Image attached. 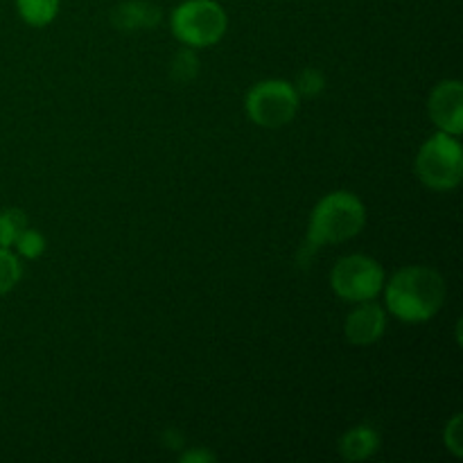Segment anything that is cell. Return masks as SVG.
I'll list each match as a JSON object with an SVG mask.
<instances>
[{
  "instance_id": "obj_10",
  "label": "cell",
  "mask_w": 463,
  "mask_h": 463,
  "mask_svg": "<svg viewBox=\"0 0 463 463\" xmlns=\"http://www.w3.org/2000/svg\"><path fill=\"white\" fill-rule=\"evenodd\" d=\"M380 448V434L369 425L348 430L339 441V452L346 461H366L373 457Z\"/></svg>"
},
{
  "instance_id": "obj_15",
  "label": "cell",
  "mask_w": 463,
  "mask_h": 463,
  "mask_svg": "<svg viewBox=\"0 0 463 463\" xmlns=\"http://www.w3.org/2000/svg\"><path fill=\"white\" fill-rule=\"evenodd\" d=\"M197 66H199V61H197V57H194L193 50L190 48L181 50V52L175 57V61H172V75L181 81H188L197 75Z\"/></svg>"
},
{
  "instance_id": "obj_18",
  "label": "cell",
  "mask_w": 463,
  "mask_h": 463,
  "mask_svg": "<svg viewBox=\"0 0 463 463\" xmlns=\"http://www.w3.org/2000/svg\"><path fill=\"white\" fill-rule=\"evenodd\" d=\"M184 461H213V455H208V452H190V455L184 457Z\"/></svg>"
},
{
  "instance_id": "obj_7",
  "label": "cell",
  "mask_w": 463,
  "mask_h": 463,
  "mask_svg": "<svg viewBox=\"0 0 463 463\" xmlns=\"http://www.w3.org/2000/svg\"><path fill=\"white\" fill-rule=\"evenodd\" d=\"M428 111L434 125L450 136L463 131V86L459 80H446L430 93Z\"/></svg>"
},
{
  "instance_id": "obj_1",
  "label": "cell",
  "mask_w": 463,
  "mask_h": 463,
  "mask_svg": "<svg viewBox=\"0 0 463 463\" xmlns=\"http://www.w3.org/2000/svg\"><path fill=\"white\" fill-rule=\"evenodd\" d=\"M384 303L396 319L425 324L434 319L446 303V280L430 267H402L384 283Z\"/></svg>"
},
{
  "instance_id": "obj_14",
  "label": "cell",
  "mask_w": 463,
  "mask_h": 463,
  "mask_svg": "<svg viewBox=\"0 0 463 463\" xmlns=\"http://www.w3.org/2000/svg\"><path fill=\"white\" fill-rule=\"evenodd\" d=\"M14 247L18 249V253H21V256L34 260V258H39L41 253L45 251V238L39 233V231L25 229L21 233V238L16 240V244H14Z\"/></svg>"
},
{
  "instance_id": "obj_2",
  "label": "cell",
  "mask_w": 463,
  "mask_h": 463,
  "mask_svg": "<svg viewBox=\"0 0 463 463\" xmlns=\"http://www.w3.org/2000/svg\"><path fill=\"white\" fill-rule=\"evenodd\" d=\"M366 224V208L353 193L337 190V193L326 194L319 199L310 215V226H307L306 247L301 251V262H306L317 249L326 244L346 242L355 238Z\"/></svg>"
},
{
  "instance_id": "obj_6",
  "label": "cell",
  "mask_w": 463,
  "mask_h": 463,
  "mask_svg": "<svg viewBox=\"0 0 463 463\" xmlns=\"http://www.w3.org/2000/svg\"><path fill=\"white\" fill-rule=\"evenodd\" d=\"M330 288L342 301H373L384 288V269L369 256H346L330 271Z\"/></svg>"
},
{
  "instance_id": "obj_11",
  "label": "cell",
  "mask_w": 463,
  "mask_h": 463,
  "mask_svg": "<svg viewBox=\"0 0 463 463\" xmlns=\"http://www.w3.org/2000/svg\"><path fill=\"white\" fill-rule=\"evenodd\" d=\"M18 14L32 27H43L57 18L59 0H16Z\"/></svg>"
},
{
  "instance_id": "obj_3",
  "label": "cell",
  "mask_w": 463,
  "mask_h": 463,
  "mask_svg": "<svg viewBox=\"0 0 463 463\" xmlns=\"http://www.w3.org/2000/svg\"><path fill=\"white\" fill-rule=\"evenodd\" d=\"M416 175L428 188L446 193L463 179V149L459 136L439 131L423 143L416 156Z\"/></svg>"
},
{
  "instance_id": "obj_16",
  "label": "cell",
  "mask_w": 463,
  "mask_h": 463,
  "mask_svg": "<svg viewBox=\"0 0 463 463\" xmlns=\"http://www.w3.org/2000/svg\"><path fill=\"white\" fill-rule=\"evenodd\" d=\"M443 441H446L448 450L455 457H463V416L457 414L452 416L450 423L446 425V432H443Z\"/></svg>"
},
{
  "instance_id": "obj_17",
  "label": "cell",
  "mask_w": 463,
  "mask_h": 463,
  "mask_svg": "<svg viewBox=\"0 0 463 463\" xmlns=\"http://www.w3.org/2000/svg\"><path fill=\"white\" fill-rule=\"evenodd\" d=\"M297 93L298 95H317L321 89H324V75L315 68H306L301 75L297 77Z\"/></svg>"
},
{
  "instance_id": "obj_5",
  "label": "cell",
  "mask_w": 463,
  "mask_h": 463,
  "mask_svg": "<svg viewBox=\"0 0 463 463\" xmlns=\"http://www.w3.org/2000/svg\"><path fill=\"white\" fill-rule=\"evenodd\" d=\"M244 107L258 127L279 129V127L289 125L297 116L298 93L289 81L265 80L249 89Z\"/></svg>"
},
{
  "instance_id": "obj_9",
  "label": "cell",
  "mask_w": 463,
  "mask_h": 463,
  "mask_svg": "<svg viewBox=\"0 0 463 463\" xmlns=\"http://www.w3.org/2000/svg\"><path fill=\"white\" fill-rule=\"evenodd\" d=\"M113 25L120 30H145L158 23L161 18V9L154 7L152 3L145 0H127V3L118 5L111 14Z\"/></svg>"
},
{
  "instance_id": "obj_12",
  "label": "cell",
  "mask_w": 463,
  "mask_h": 463,
  "mask_svg": "<svg viewBox=\"0 0 463 463\" xmlns=\"http://www.w3.org/2000/svg\"><path fill=\"white\" fill-rule=\"evenodd\" d=\"M25 229H27L25 213L18 211V208H5V211H0V247L5 249L14 247Z\"/></svg>"
},
{
  "instance_id": "obj_4",
  "label": "cell",
  "mask_w": 463,
  "mask_h": 463,
  "mask_svg": "<svg viewBox=\"0 0 463 463\" xmlns=\"http://www.w3.org/2000/svg\"><path fill=\"white\" fill-rule=\"evenodd\" d=\"M172 34L188 48H208L224 36L229 16L215 0H185L172 12Z\"/></svg>"
},
{
  "instance_id": "obj_8",
  "label": "cell",
  "mask_w": 463,
  "mask_h": 463,
  "mask_svg": "<svg viewBox=\"0 0 463 463\" xmlns=\"http://www.w3.org/2000/svg\"><path fill=\"white\" fill-rule=\"evenodd\" d=\"M355 310L346 317V339L355 346H369L384 335L387 328V315L383 307L373 301L355 303Z\"/></svg>"
},
{
  "instance_id": "obj_13",
  "label": "cell",
  "mask_w": 463,
  "mask_h": 463,
  "mask_svg": "<svg viewBox=\"0 0 463 463\" xmlns=\"http://www.w3.org/2000/svg\"><path fill=\"white\" fill-rule=\"evenodd\" d=\"M21 274L23 269L18 258L9 249L0 247V297L16 288L18 280H21Z\"/></svg>"
}]
</instances>
